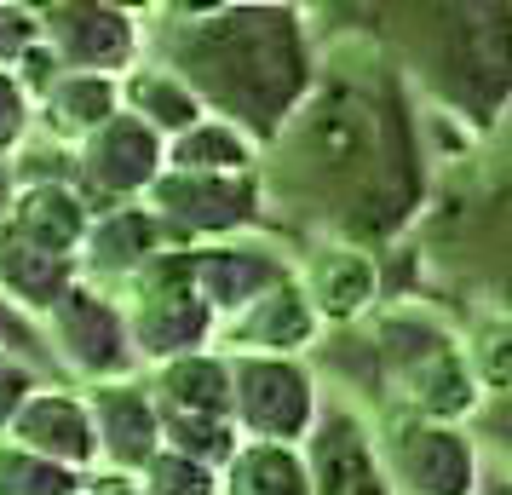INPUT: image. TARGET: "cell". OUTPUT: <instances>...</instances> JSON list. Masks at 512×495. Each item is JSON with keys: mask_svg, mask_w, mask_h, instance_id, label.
I'll list each match as a JSON object with an SVG mask.
<instances>
[{"mask_svg": "<svg viewBox=\"0 0 512 495\" xmlns=\"http://www.w3.org/2000/svg\"><path fill=\"white\" fill-rule=\"evenodd\" d=\"M219 495H311L305 455L288 444H236L219 467Z\"/></svg>", "mask_w": 512, "mask_h": 495, "instance_id": "cb8c5ba5", "label": "cell"}, {"mask_svg": "<svg viewBox=\"0 0 512 495\" xmlns=\"http://www.w3.org/2000/svg\"><path fill=\"white\" fill-rule=\"evenodd\" d=\"M254 162H259V144L242 139L231 121H213V116H202L190 133L162 144L167 173H254Z\"/></svg>", "mask_w": 512, "mask_h": 495, "instance_id": "d4e9b609", "label": "cell"}, {"mask_svg": "<svg viewBox=\"0 0 512 495\" xmlns=\"http://www.w3.org/2000/svg\"><path fill=\"white\" fill-rule=\"evenodd\" d=\"M29 47H41V18H35V6H0V70H12Z\"/></svg>", "mask_w": 512, "mask_h": 495, "instance_id": "f1b7e54d", "label": "cell"}, {"mask_svg": "<svg viewBox=\"0 0 512 495\" xmlns=\"http://www.w3.org/2000/svg\"><path fill=\"white\" fill-rule=\"evenodd\" d=\"M0 495H81V472H64L41 455L6 444L0 449Z\"/></svg>", "mask_w": 512, "mask_h": 495, "instance_id": "4316f807", "label": "cell"}, {"mask_svg": "<svg viewBox=\"0 0 512 495\" xmlns=\"http://www.w3.org/2000/svg\"><path fill=\"white\" fill-rule=\"evenodd\" d=\"M75 196L87 202L93 213H110V208H127V202H139L144 190L156 185V173H162V139L139 127L133 116H110L98 133L81 139L75 150Z\"/></svg>", "mask_w": 512, "mask_h": 495, "instance_id": "9c48e42d", "label": "cell"}, {"mask_svg": "<svg viewBox=\"0 0 512 495\" xmlns=\"http://www.w3.org/2000/svg\"><path fill=\"white\" fill-rule=\"evenodd\" d=\"M29 392H35V369H29V363H18V357L0 352V432L12 426V415L24 409Z\"/></svg>", "mask_w": 512, "mask_h": 495, "instance_id": "1f68e13d", "label": "cell"}, {"mask_svg": "<svg viewBox=\"0 0 512 495\" xmlns=\"http://www.w3.org/2000/svg\"><path fill=\"white\" fill-rule=\"evenodd\" d=\"M225 369H231L236 438L300 449L317 421V380L300 357H225Z\"/></svg>", "mask_w": 512, "mask_h": 495, "instance_id": "5b68a950", "label": "cell"}, {"mask_svg": "<svg viewBox=\"0 0 512 495\" xmlns=\"http://www.w3.org/2000/svg\"><path fill=\"white\" fill-rule=\"evenodd\" d=\"M478 495H507V484H501V478H484V484H478Z\"/></svg>", "mask_w": 512, "mask_h": 495, "instance_id": "e575fe53", "label": "cell"}, {"mask_svg": "<svg viewBox=\"0 0 512 495\" xmlns=\"http://www.w3.org/2000/svg\"><path fill=\"white\" fill-rule=\"evenodd\" d=\"M93 225V208L75 196V185L64 179H41V185H18L12 190V208L0 219V231L24 248H41V254H58V260H75L81 236Z\"/></svg>", "mask_w": 512, "mask_h": 495, "instance_id": "ac0fdd59", "label": "cell"}, {"mask_svg": "<svg viewBox=\"0 0 512 495\" xmlns=\"http://www.w3.org/2000/svg\"><path fill=\"white\" fill-rule=\"evenodd\" d=\"M81 495H144V490H139V478H127V472H87Z\"/></svg>", "mask_w": 512, "mask_h": 495, "instance_id": "d6a6232c", "label": "cell"}, {"mask_svg": "<svg viewBox=\"0 0 512 495\" xmlns=\"http://www.w3.org/2000/svg\"><path fill=\"white\" fill-rule=\"evenodd\" d=\"M179 24L156 29L162 70L179 75L202 116L231 121L242 139L271 144L311 87V35L300 6L242 0V6H173Z\"/></svg>", "mask_w": 512, "mask_h": 495, "instance_id": "7a4b0ae2", "label": "cell"}, {"mask_svg": "<svg viewBox=\"0 0 512 495\" xmlns=\"http://www.w3.org/2000/svg\"><path fill=\"white\" fill-rule=\"evenodd\" d=\"M29 121H35V104L18 93V81L0 70V162L29 139Z\"/></svg>", "mask_w": 512, "mask_h": 495, "instance_id": "f546056e", "label": "cell"}, {"mask_svg": "<svg viewBox=\"0 0 512 495\" xmlns=\"http://www.w3.org/2000/svg\"><path fill=\"white\" fill-rule=\"evenodd\" d=\"M150 398L162 409H185V415H213L231 421V369L219 352H190L156 369V392Z\"/></svg>", "mask_w": 512, "mask_h": 495, "instance_id": "603a6c76", "label": "cell"}, {"mask_svg": "<svg viewBox=\"0 0 512 495\" xmlns=\"http://www.w3.org/2000/svg\"><path fill=\"white\" fill-rule=\"evenodd\" d=\"M6 432H12V449L41 455V461H52V467H64V472H81V478L98 461L87 403L75 398V392H64V386H35Z\"/></svg>", "mask_w": 512, "mask_h": 495, "instance_id": "5bb4252c", "label": "cell"}, {"mask_svg": "<svg viewBox=\"0 0 512 495\" xmlns=\"http://www.w3.org/2000/svg\"><path fill=\"white\" fill-rule=\"evenodd\" d=\"M277 190L334 213L351 248L397 236L420 208V139L403 110L397 75L374 58L357 70L311 75L294 116L271 139Z\"/></svg>", "mask_w": 512, "mask_h": 495, "instance_id": "6da1fadb", "label": "cell"}, {"mask_svg": "<svg viewBox=\"0 0 512 495\" xmlns=\"http://www.w3.org/2000/svg\"><path fill=\"white\" fill-rule=\"evenodd\" d=\"M300 455H305L311 495H397L386 484V472H380L369 426L351 409H317Z\"/></svg>", "mask_w": 512, "mask_h": 495, "instance_id": "8fae6325", "label": "cell"}, {"mask_svg": "<svg viewBox=\"0 0 512 495\" xmlns=\"http://www.w3.org/2000/svg\"><path fill=\"white\" fill-rule=\"evenodd\" d=\"M35 116L47 121L52 139H87L98 133L110 116H121V93H116V75H58L47 87V98L35 104Z\"/></svg>", "mask_w": 512, "mask_h": 495, "instance_id": "44dd1931", "label": "cell"}, {"mask_svg": "<svg viewBox=\"0 0 512 495\" xmlns=\"http://www.w3.org/2000/svg\"><path fill=\"white\" fill-rule=\"evenodd\" d=\"M121 93V116H133L139 127H150L162 144H173L179 133H190L202 121V104L190 98V87L179 75H167L162 64H133L116 81Z\"/></svg>", "mask_w": 512, "mask_h": 495, "instance_id": "ffe728a7", "label": "cell"}, {"mask_svg": "<svg viewBox=\"0 0 512 495\" xmlns=\"http://www.w3.org/2000/svg\"><path fill=\"white\" fill-rule=\"evenodd\" d=\"M392 380L403 386V403H409V415H420V421L461 426V415H472V403H478V375L466 363V346H455V334H443L432 352H420Z\"/></svg>", "mask_w": 512, "mask_h": 495, "instance_id": "d6986e66", "label": "cell"}, {"mask_svg": "<svg viewBox=\"0 0 512 495\" xmlns=\"http://www.w3.org/2000/svg\"><path fill=\"white\" fill-rule=\"evenodd\" d=\"M12 190H18V167L0 162V219H6V208H12Z\"/></svg>", "mask_w": 512, "mask_h": 495, "instance_id": "836d02e7", "label": "cell"}, {"mask_svg": "<svg viewBox=\"0 0 512 495\" xmlns=\"http://www.w3.org/2000/svg\"><path fill=\"white\" fill-rule=\"evenodd\" d=\"M317 317H311V306H305V294L294 288V277L288 283H277L271 294H259L254 306H242L236 317H225L219 323V340H225V352L219 357H300L311 340H317Z\"/></svg>", "mask_w": 512, "mask_h": 495, "instance_id": "9a60e30c", "label": "cell"}, {"mask_svg": "<svg viewBox=\"0 0 512 495\" xmlns=\"http://www.w3.org/2000/svg\"><path fill=\"white\" fill-rule=\"evenodd\" d=\"M41 18V47L58 58L64 75H127L144 52V24L127 6H98V0H58L35 6Z\"/></svg>", "mask_w": 512, "mask_h": 495, "instance_id": "52a82bcc", "label": "cell"}, {"mask_svg": "<svg viewBox=\"0 0 512 495\" xmlns=\"http://www.w3.org/2000/svg\"><path fill=\"white\" fill-rule=\"evenodd\" d=\"M75 283H81V265L75 260L24 248V242H12V236L0 231V288L12 294L6 300L12 311H52Z\"/></svg>", "mask_w": 512, "mask_h": 495, "instance_id": "7402d4cb", "label": "cell"}, {"mask_svg": "<svg viewBox=\"0 0 512 495\" xmlns=\"http://www.w3.org/2000/svg\"><path fill=\"white\" fill-rule=\"evenodd\" d=\"M294 271L271 254V248H248V242H213V248H190V288L196 300L213 311V329L236 317L242 306H254L259 294H271L288 283Z\"/></svg>", "mask_w": 512, "mask_h": 495, "instance_id": "4fadbf2b", "label": "cell"}, {"mask_svg": "<svg viewBox=\"0 0 512 495\" xmlns=\"http://www.w3.org/2000/svg\"><path fill=\"white\" fill-rule=\"evenodd\" d=\"M0 352H18V363H24V357H52V346L41 340V329L29 323L24 311H12L0 300Z\"/></svg>", "mask_w": 512, "mask_h": 495, "instance_id": "4dcf8cb0", "label": "cell"}, {"mask_svg": "<svg viewBox=\"0 0 512 495\" xmlns=\"http://www.w3.org/2000/svg\"><path fill=\"white\" fill-rule=\"evenodd\" d=\"M386 484H403L409 495H478V444L466 426L420 421V415H392L386 438H374Z\"/></svg>", "mask_w": 512, "mask_h": 495, "instance_id": "8992f818", "label": "cell"}, {"mask_svg": "<svg viewBox=\"0 0 512 495\" xmlns=\"http://www.w3.org/2000/svg\"><path fill=\"white\" fill-rule=\"evenodd\" d=\"M173 242H167L162 219L144 208V202H127V208H110V213H93V225L81 236V248H75V265H81V277H121V283H133L144 265L167 254Z\"/></svg>", "mask_w": 512, "mask_h": 495, "instance_id": "e0dca14e", "label": "cell"}, {"mask_svg": "<svg viewBox=\"0 0 512 495\" xmlns=\"http://www.w3.org/2000/svg\"><path fill=\"white\" fill-rule=\"evenodd\" d=\"M294 288L305 294L317 323H357L380 300V260L351 242H323L294 277Z\"/></svg>", "mask_w": 512, "mask_h": 495, "instance_id": "2e32d148", "label": "cell"}, {"mask_svg": "<svg viewBox=\"0 0 512 495\" xmlns=\"http://www.w3.org/2000/svg\"><path fill=\"white\" fill-rule=\"evenodd\" d=\"M127 340L139 363H173V357L208 352L213 311L190 288V248H167L133 277V311H127Z\"/></svg>", "mask_w": 512, "mask_h": 495, "instance_id": "277c9868", "label": "cell"}, {"mask_svg": "<svg viewBox=\"0 0 512 495\" xmlns=\"http://www.w3.org/2000/svg\"><path fill=\"white\" fill-rule=\"evenodd\" d=\"M420 75L426 87L489 133L512 93V12L507 6H432L420 12Z\"/></svg>", "mask_w": 512, "mask_h": 495, "instance_id": "3957f363", "label": "cell"}, {"mask_svg": "<svg viewBox=\"0 0 512 495\" xmlns=\"http://www.w3.org/2000/svg\"><path fill=\"white\" fill-rule=\"evenodd\" d=\"M52 334H58V357L93 386L98 380H133V369H139L133 340H127V311L87 283H75L52 306Z\"/></svg>", "mask_w": 512, "mask_h": 495, "instance_id": "30bf717a", "label": "cell"}, {"mask_svg": "<svg viewBox=\"0 0 512 495\" xmlns=\"http://www.w3.org/2000/svg\"><path fill=\"white\" fill-rule=\"evenodd\" d=\"M144 196L173 248L202 242V236L248 231L259 219V173H167L162 167Z\"/></svg>", "mask_w": 512, "mask_h": 495, "instance_id": "ba28073f", "label": "cell"}, {"mask_svg": "<svg viewBox=\"0 0 512 495\" xmlns=\"http://www.w3.org/2000/svg\"><path fill=\"white\" fill-rule=\"evenodd\" d=\"M87 421H93V449L104 472H127L139 478L144 461L162 449V432H156V398L139 380H98L87 386Z\"/></svg>", "mask_w": 512, "mask_h": 495, "instance_id": "7c38bea8", "label": "cell"}, {"mask_svg": "<svg viewBox=\"0 0 512 495\" xmlns=\"http://www.w3.org/2000/svg\"><path fill=\"white\" fill-rule=\"evenodd\" d=\"M156 432H162V449L185 455V461H202V467H225L236 455V426L231 421H213V415H185V409H162L156 403Z\"/></svg>", "mask_w": 512, "mask_h": 495, "instance_id": "484cf974", "label": "cell"}, {"mask_svg": "<svg viewBox=\"0 0 512 495\" xmlns=\"http://www.w3.org/2000/svg\"><path fill=\"white\" fill-rule=\"evenodd\" d=\"M144 495H219V472L202 467V461H185L173 449H156L139 472Z\"/></svg>", "mask_w": 512, "mask_h": 495, "instance_id": "83f0119b", "label": "cell"}]
</instances>
